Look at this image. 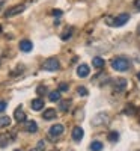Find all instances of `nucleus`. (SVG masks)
Segmentation results:
<instances>
[{"instance_id": "13", "label": "nucleus", "mask_w": 140, "mask_h": 151, "mask_svg": "<svg viewBox=\"0 0 140 151\" xmlns=\"http://www.w3.org/2000/svg\"><path fill=\"white\" fill-rule=\"evenodd\" d=\"M26 130H27L29 133H36V132H38V124H36L35 121H27Z\"/></svg>"}, {"instance_id": "30", "label": "nucleus", "mask_w": 140, "mask_h": 151, "mask_svg": "<svg viewBox=\"0 0 140 151\" xmlns=\"http://www.w3.org/2000/svg\"><path fill=\"white\" fill-rule=\"evenodd\" d=\"M136 112H137V116H139V124H140V109H139V110H136Z\"/></svg>"}, {"instance_id": "26", "label": "nucleus", "mask_w": 140, "mask_h": 151, "mask_svg": "<svg viewBox=\"0 0 140 151\" xmlns=\"http://www.w3.org/2000/svg\"><path fill=\"white\" fill-rule=\"evenodd\" d=\"M59 91H60V92L68 91V85H66V83H60V85H59Z\"/></svg>"}, {"instance_id": "12", "label": "nucleus", "mask_w": 140, "mask_h": 151, "mask_svg": "<svg viewBox=\"0 0 140 151\" xmlns=\"http://www.w3.org/2000/svg\"><path fill=\"white\" fill-rule=\"evenodd\" d=\"M126 88V80L125 79H119V80H116V83H114V91L116 92H121V91H124Z\"/></svg>"}, {"instance_id": "2", "label": "nucleus", "mask_w": 140, "mask_h": 151, "mask_svg": "<svg viewBox=\"0 0 140 151\" xmlns=\"http://www.w3.org/2000/svg\"><path fill=\"white\" fill-rule=\"evenodd\" d=\"M59 68H60V64L56 58H48L44 62V70H47V71H57Z\"/></svg>"}, {"instance_id": "27", "label": "nucleus", "mask_w": 140, "mask_h": 151, "mask_svg": "<svg viewBox=\"0 0 140 151\" xmlns=\"http://www.w3.org/2000/svg\"><path fill=\"white\" fill-rule=\"evenodd\" d=\"M38 150H39V151H42L44 148H45V141H39V142H38V147H36Z\"/></svg>"}, {"instance_id": "28", "label": "nucleus", "mask_w": 140, "mask_h": 151, "mask_svg": "<svg viewBox=\"0 0 140 151\" xmlns=\"http://www.w3.org/2000/svg\"><path fill=\"white\" fill-rule=\"evenodd\" d=\"M51 14H53L54 17H60V15H62V11H60V9H54Z\"/></svg>"}, {"instance_id": "36", "label": "nucleus", "mask_w": 140, "mask_h": 151, "mask_svg": "<svg viewBox=\"0 0 140 151\" xmlns=\"http://www.w3.org/2000/svg\"><path fill=\"white\" fill-rule=\"evenodd\" d=\"M139 151H140V150H139Z\"/></svg>"}, {"instance_id": "32", "label": "nucleus", "mask_w": 140, "mask_h": 151, "mask_svg": "<svg viewBox=\"0 0 140 151\" xmlns=\"http://www.w3.org/2000/svg\"><path fill=\"white\" fill-rule=\"evenodd\" d=\"M137 79L140 80V73H137Z\"/></svg>"}, {"instance_id": "18", "label": "nucleus", "mask_w": 140, "mask_h": 151, "mask_svg": "<svg viewBox=\"0 0 140 151\" xmlns=\"http://www.w3.org/2000/svg\"><path fill=\"white\" fill-rule=\"evenodd\" d=\"M11 125V118L9 116H0V129H5Z\"/></svg>"}, {"instance_id": "9", "label": "nucleus", "mask_w": 140, "mask_h": 151, "mask_svg": "<svg viewBox=\"0 0 140 151\" xmlns=\"http://www.w3.org/2000/svg\"><path fill=\"white\" fill-rule=\"evenodd\" d=\"M57 116V112L54 110V109H47V110H44V113H42V118L45 119V121H51V119H54Z\"/></svg>"}, {"instance_id": "24", "label": "nucleus", "mask_w": 140, "mask_h": 151, "mask_svg": "<svg viewBox=\"0 0 140 151\" xmlns=\"http://www.w3.org/2000/svg\"><path fill=\"white\" fill-rule=\"evenodd\" d=\"M36 94H38V95H44V94H47V88H45L44 85L38 86V88H36Z\"/></svg>"}, {"instance_id": "14", "label": "nucleus", "mask_w": 140, "mask_h": 151, "mask_svg": "<svg viewBox=\"0 0 140 151\" xmlns=\"http://www.w3.org/2000/svg\"><path fill=\"white\" fill-rule=\"evenodd\" d=\"M92 65H94L95 68H104L106 62H104L103 58H94V59H92Z\"/></svg>"}, {"instance_id": "20", "label": "nucleus", "mask_w": 140, "mask_h": 151, "mask_svg": "<svg viewBox=\"0 0 140 151\" xmlns=\"http://www.w3.org/2000/svg\"><path fill=\"white\" fill-rule=\"evenodd\" d=\"M91 150H92V151H101V150H103V142L94 141V142L91 144Z\"/></svg>"}, {"instance_id": "35", "label": "nucleus", "mask_w": 140, "mask_h": 151, "mask_svg": "<svg viewBox=\"0 0 140 151\" xmlns=\"http://www.w3.org/2000/svg\"><path fill=\"white\" fill-rule=\"evenodd\" d=\"M139 33H140V27H139Z\"/></svg>"}, {"instance_id": "19", "label": "nucleus", "mask_w": 140, "mask_h": 151, "mask_svg": "<svg viewBox=\"0 0 140 151\" xmlns=\"http://www.w3.org/2000/svg\"><path fill=\"white\" fill-rule=\"evenodd\" d=\"M72 32H74V27H69V29H66L65 32L60 35V38H62L63 41H66V40H69V38L72 36Z\"/></svg>"}, {"instance_id": "22", "label": "nucleus", "mask_w": 140, "mask_h": 151, "mask_svg": "<svg viewBox=\"0 0 140 151\" xmlns=\"http://www.w3.org/2000/svg\"><path fill=\"white\" fill-rule=\"evenodd\" d=\"M119 139V133L118 132H110L109 133V141L110 142H116Z\"/></svg>"}, {"instance_id": "5", "label": "nucleus", "mask_w": 140, "mask_h": 151, "mask_svg": "<svg viewBox=\"0 0 140 151\" xmlns=\"http://www.w3.org/2000/svg\"><path fill=\"white\" fill-rule=\"evenodd\" d=\"M63 125L62 124H54V125H51L50 127V130H48V134L51 136V137H59L62 133H63Z\"/></svg>"}, {"instance_id": "4", "label": "nucleus", "mask_w": 140, "mask_h": 151, "mask_svg": "<svg viewBox=\"0 0 140 151\" xmlns=\"http://www.w3.org/2000/svg\"><path fill=\"white\" fill-rule=\"evenodd\" d=\"M24 9H26V5H17V6H12L11 9H8V11L5 12V15H6V17H14V15L21 14Z\"/></svg>"}, {"instance_id": "17", "label": "nucleus", "mask_w": 140, "mask_h": 151, "mask_svg": "<svg viewBox=\"0 0 140 151\" xmlns=\"http://www.w3.org/2000/svg\"><path fill=\"white\" fill-rule=\"evenodd\" d=\"M124 113L128 116H133V115H136V107L133 104H126V107L124 109Z\"/></svg>"}, {"instance_id": "15", "label": "nucleus", "mask_w": 140, "mask_h": 151, "mask_svg": "<svg viewBox=\"0 0 140 151\" xmlns=\"http://www.w3.org/2000/svg\"><path fill=\"white\" fill-rule=\"evenodd\" d=\"M12 139V136H8V134H0V147L5 148Z\"/></svg>"}, {"instance_id": "11", "label": "nucleus", "mask_w": 140, "mask_h": 151, "mask_svg": "<svg viewBox=\"0 0 140 151\" xmlns=\"http://www.w3.org/2000/svg\"><path fill=\"white\" fill-rule=\"evenodd\" d=\"M77 74H79V77H87L89 76V67L86 64H81L77 68Z\"/></svg>"}, {"instance_id": "1", "label": "nucleus", "mask_w": 140, "mask_h": 151, "mask_svg": "<svg viewBox=\"0 0 140 151\" xmlns=\"http://www.w3.org/2000/svg\"><path fill=\"white\" fill-rule=\"evenodd\" d=\"M130 65H131L130 64V59H126L124 56H119V58L111 60V68L116 70V71H128Z\"/></svg>"}, {"instance_id": "6", "label": "nucleus", "mask_w": 140, "mask_h": 151, "mask_svg": "<svg viewBox=\"0 0 140 151\" xmlns=\"http://www.w3.org/2000/svg\"><path fill=\"white\" fill-rule=\"evenodd\" d=\"M83 136H84V132H83L81 127H74L72 129V139L75 142H80L83 139Z\"/></svg>"}, {"instance_id": "21", "label": "nucleus", "mask_w": 140, "mask_h": 151, "mask_svg": "<svg viewBox=\"0 0 140 151\" xmlns=\"http://www.w3.org/2000/svg\"><path fill=\"white\" fill-rule=\"evenodd\" d=\"M69 104H71V100H63V101H60V110L62 112H68Z\"/></svg>"}, {"instance_id": "3", "label": "nucleus", "mask_w": 140, "mask_h": 151, "mask_svg": "<svg viewBox=\"0 0 140 151\" xmlns=\"http://www.w3.org/2000/svg\"><path fill=\"white\" fill-rule=\"evenodd\" d=\"M130 20V15L128 14H121V15H118L116 18H113L111 21H109V24L110 26H116V27H121V26H124V24Z\"/></svg>"}, {"instance_id": "25", "label": "nucleus", "mask_w": 140, "mask_h": 151, "mask_svg": "<svg viewBox=\"0 0 140 151\" xmlns=\"http://www.w3.org/2000/svg\"><path fill=\"white\" fill-rule=\"evenodd\" d=\"M6 101H3V100H0V113H2V112H5L6 110Z\"/></svg>"}, {"instance_id": "23", "label": "nucleus", "mask_w": 140, "mask_h": 151, "mask_svg": "<svg viewBox=\"0 0 140 151\" xmlns=\"http://www.w3.org/2000/svg\"><path fill=\"white\" fill-rule=\"evenodd\" d=\"M77 94H79L80 97H86V95L89 94V91L86 89L84 86H79V88H77Z\"/></svg>"}, {"instance_id": "8", "label": "nucleus", "mask_w": 140, "mask_h": 151, "mask_svg": "<svg viewBox=\"0 0 140 151\" xmlns=\"http://www.w3.org/2000/svg\"><path fill=\"white\" fill-rule=\"evenodd\" d=\"M14 118H15L18 122H24V121H26V113H24V110H23L21 106L15 109V112H14Z\"/></svg>"}, {"instance_id": "10", "label": "nucleus", "mask_w": 140, "mask_h": 151, "mask_svg": "<svg viewBox=\"0 0 140 151\" xmlns=\"http://www.w3.org/2000/svg\"><path fill=\"white\" fill-rule=\"evenodd\" d=\"M30 106H32V109L36 110V112L41 110V109L44 107V100H42V98H35V100H32Z\"/></svg>"}, {"instance_id": "29", "label": "nucleus", "mask_w": 140, "mask_h": 151, "mask_svg": "<svg viewBox=\"0 0 140 151\" xmlns=\"http://www.w3.org/2000/svg\"><path fill=\"white\" fill-rule=\"evenodd\" d=\"M134 6L140 11V0H134Z\"/></svg>"}, {"instance_id": "7", "label": "nucleus", "mask_w": 140, "mask_h": 151, "mask_svg": "<svg viewBox=\"0 0 140 151\" xmlns=\"http://www.w3.org/2000/svg\"><path fill=\"white\" fill-rule=\"evenodd\" d=\"M32 48H33L32 41H29V40H23V41H20V50H21V52L29 53V52H32Z\"/></svg>"}, {"instance_id": "33", "label": "nucleus", "mask_w": 140, "mask_h": 151, "mask_svg": "<svg viewBox=\"0 0 140 151\" xmlns=\"http://www.w3.org/2000/svg\"><path fill=\"white\" fill-rule=\"evenodd\" d=\"M14 151H21V150H14Z\"/></svg>"}, {"instance_id": "34", "label": "nucleus", "mask_w": 140, "mask_h": 151, "mask_svg": "<svg viewBox=\"0 0 140 151\" xmlns=\"http://www.w3.org/2000/svg\"><path fill=\"white\" fill-rule=\"evenodd\" d=\"M0 33H2V27H0Z\"/></svg>"}, {"instance_id": "16", "label": "nucleus", "mask_w": 140, "mask_h": 151, "mask_svg": "<svg viewBox=\"0 0 140 151\" xmlns=\"http://www.w3.org/2000/svg\"><path fill=\"white\" fill-rule=\"evenodd\" d=\"M48 98H50V101H60V91H53V92H50L48 94Z\"/></svg>"}, {"instance_id": "31", "label": "nucleus", "mask_w": 140, "mask_h": 151, "mask_svg": "<svg viewBox=\"0 0 140 151\" xmlns=\"http://www.w3.org/2000/svg\"><path fill=\"white\" fill-rule=\"evenodd\" d=\"M29 151H39V150H38V148H33V150H29Z\"/></svg>"}]
</instances>
